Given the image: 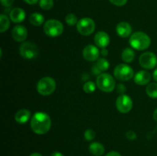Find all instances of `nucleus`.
<instances>
[{"label": "nucleus", "instance_id": "1", "mask_svg": "<svg viewBox=\"0 0 157 156\" xmlns=\"http://www.w3.org/2000/svg\"><path fill=\"white\" fill-rule=\"evenodd\" d=\"M31 128L32 131L38 135H44L50 130L52 120L47 113L38 112L31 119Z\"/></svg>", "mask_w": 157, "mask_h": 156}, {"label": "nucleus", "instance_id": "2", "mask_svg": "<svg viewBox=\"0 0 157 156\" xmlns=\"http://www.w3.org/2000/svg\"><path fill=\"white\" fill-rule=\"evenodd\" d=\"M129 43L133 48L137 50H144L150 47L151 40L144 32H136L130 35Z\"/></svg>", "mask_w": 157, "mask_h": 156}, {"label": "nucleus", "instance_id": "3", "mask_svg": "<svg viewBox=\"0 0 157 156\" xmlns=\"http://www.w3.org/2000/svg\"><path fill=\"white\" fill-rule=\"evenodd\" d=\"M97 87L103 92L110 93L116 87V82L113 76L109 73H101L96 80Z\"/></svg>", "mask_w": 157, "mask_h": 156}, {"label": "nucleus", "instance_id": "4", "mask_svg": "<svg viewBox=\"0 0 157 156\" xmlns=\"http://www.w3.org/2000/svg\"><path fill=\"white\" fill-rule=\"evenodd\" d=\"M56 89V82L51 76H44L41 78L37 84V90L42 96H48L54 93Z\"/></svg>", "mask_w": 157, "mask_h": 156}, {"label": "nucleus", "instance_id": "5", "mask_svg": "<svg viewBox=\"0 0 157 156\" xmlns=\"http://www.w3.org/2000/svg\"><path fill=\"white\" fill-rule=\"evenodd\" d=\"M64 25L60 21L56 19H50L44 24V32L48 36L55 38L63 33Z\"/></svg>", "mask_w": 157, "mask_h": 156}, {"label": "nucleus", "instance_id": "6", "mask_svg": "<svg viewBox=\"0 0 157 156\" xmlns=\"http://www.w3.org/2000/svg\"><path fill=\"white\" fill-rule=\"evenodd\" d=\"M113 75L117 80L121 81H128L134 76V71L130 66L125 64H121L114 68Z\"/></svg>", "mask_w": 157, "mask_h": 156}, {"label": "nucleus", "instance_id": "7", "mask_svg": "<svg viewBox=\"0 0 157 156\" xmlns=\"http://www.w3.org/2000/svg\"><path fill=\"white\" fill-rule=\"evenodd\" d=\"M77 30L84 36H89L95 30V22L90 18H83L77 24Z\"/></svg>", "mask_w": 157, "mask_h": 156}, {"label": "nucleus", "instance_id": "8", "mask_svg": "<svg viewBox=\"0 0 157 156\" xmlns=\"http://www.w3.org/2000/svg\"><path fill=\"white\" fill-rule=\"evenodd\" d=\"M19 53L25 59L32 60L38 57L39 51L35 44L31 42H25L20 46Z\"/></svg>", "mask_w": 157, "mask_h": 156}, {"label": "nucleus", "instance_id": "9", "mask_svg": "<svg viewBox=\"0 0 157 156\" xmlns=\"http://www.w3.org/2000/svg\"><path fill=\"white\" fill-rule=\"evenodd\" d=\"M139 64L141 67L147 70L153 69L157 65L156 55L153 52H144L140 56Z\"/></svg>", "mask_w": 157, "mask_h": 156}, {"label": "nucleus", "instance_id": "10", "mask_svg": "<svg viewBox=\"0 0 157 156\" xmlns=\"http://www.w3.org/2000/svg\"><path fill=\"white\" fill-rule=\"evenodd\" d=\"M116 106L121 113H127L133 108V101L127 95L121 94L117 99Z\"/></svg>", "mask_w": 157, "mask_h": 156}, {"label": "nucleus", "instance_id": "11", "mask_svg": "<svg viewBox=\"0 0 157 156\" xmlns=\"http://www.w3.org/2000/svg\"><path fill=\"white\" fill-rule=\"evenodd\" d=\"M100 50L97 46L88 44L83 50V57L88 61H95L98 59Z\"/></svg>", "mask_w": 157, "mask_h": 156}, {"label": "nucleus", "instance_id": "12", "mask_svg": "<svg viewBox=\"0 0 157 156\" xmlns=\"http://www.w3.org/2000/svg\"><path fill=\"white\" fill-rule=\"evenodd\" d=\"M12 38L17 42H22L27 38L28 31L23 25H16L12 31Z\"/></svg>", "mask_w": 157, "mask_h": 156}, {"label": "nucleus", "instance_id": "13", "mask_svg": "<svg viewBox=\"0 0 157 156\" xmlns=\"http://www.w3.org/2000/svg\"><path fill=\"white\" fill-rule=\"evenodd\" d=\"M110 37L108 34L104 32H98L94 36V42L97 47L105 48L110 44Z\"/></svg>", "mask_w": 157, "mask_h": 156}, {"label": "nucleus", "instance_id": "14", "mask_svg": "<svg viewBox=\"0 0 157 156\" xmlns=\"http://www.w3.org/2000/svg\"><path fill=\"white\" fill-rule=\"evenodd\" d=\"M116 32L121 38H128L132 33L131 25L126 21H121L117 25Z\"/></svg>", "mask_w": 157, "mask_h": 156}, {"label": "nucleus", "instance_id": "15", "mask_svg": "<svg viewBox=\"0 0 157 156\" xmlns=\"http://www.w3.org/2000/svg\"><path fill=\"white\" fill-rule=\"evenodd\" d=\"M151 80V75L146 70H140L135 74L134 82L140 86L147 85Z\"/></svg>", "mask_w": 157, "mask_h": 156}, {"label": "nucleus", "instance_id": "16", "mask_svg": "<svg viewBox=\"0 0 157 156\" xmlns=\"http://www.w3.org/2000/svg\"><path fill=\"white\" fill-rule=\"evenodd\" d=\"M9 17L14 23H20L25 18V12L21 8H15L10 12Z\"/></svg>", "mask_w": 157, "mask_h": 156}, {"label": "nucleus", "instance_id": "17", "mask_svg": "<svg viewBox=\"0 0 157 156\" xmlns=\"http://www.w3.org/2000/svg\"><path fill=\"white\" fill-rule=\"evenodd\" d=\"M31 118V112L26 109H21L15 115V119L18 123H26Z\"/></svg>", "mask_w": 157, "mask_h": 156}, {"label": "nucleus", "instance_id": "18", "mask_svg": "<svg viewBox=\"0 0 157 156\" xmlns=\"http://www.w3.org/2000/svg\"><path fill=\"white\" fill-rule=\"evenodd\" d=\"M89 151L94 156H101L105 151V148L100 142H92L89 146Z\"/></svg>", "mask_w": 157, "mask_h": 156}, {"label": "nucleus", "instance_id": "19", "mask_svg": "<svg viewBox=\"0 0 157 156\" xmlns=\"http://www.w3.org/2000/svg\"><path fill=\"white\" fill-rule=\"evenodd\" d=\"M44 18L41 13L38 12H35L32 13L29 17V21L32 24L35 26H40L44 23Z\"/></svg>", "mask_w": 157, "mask_h": 156}, {"label": "nucleus", "instance_id": "20", "mask_svg": "<svg viewBox=\"0 0 157 156\" xmlns=\"http://www.w3.org/2000/svg\"><path fill=\"white\" fill-rule=\"evenodd\" d=\"M121 58L125 63H131L135 58V53L133 49L127 47L123 50Z\"/></svg>", "mask_w": 157, "mask_h": 156}, {"label": "nucleus", "instance_id": "21", "mask_svg": "<svg viewBox=\"0 0 157 156\" xmlns=\"http://www.w3.org/2000/svg\"><path fill=\"white\" fill-rule=\"evenodd\" d=\"M9 26H10V21L7 15L3 14L0 15V32L3 33L6 32L9 29Z\"/></svg>", "mask_w": 157, "mask_h": 156}, {"label": "nucleus", "instance_id": "22", "mask_svg": "<svg viewBox=\"0 0 157 156\" xmlns=\"http://www.w3.org/2000/svg\"><path fill=\"white\" fill-rule=\"evenodd\" d=\"M146 92L147 94L153 99H156L157 98V84L156 83H151L148 84L146 88Z\"/></svg>", "mask_w": 157, "mask_h": 156}, {"label": "nucleus", "instance_id": "23", "mask_svg": "<svg viewBox=\"0 0 157 156\" xmlns=\"http://www.w3.org/2000/svg\"><path fill=\"white\" fill-rule=\"evenodd\" d=\"M96 65L98 66V68L100 69L101 72L106 71V70H108L109 67H110V63L105 58H100L99 60H98L96 63Z\"/></svg>", "mask_w": 157, "mask_h": 156}, {"label": "nucleus", "instance_id": "24", "mask_svg": "<svg viewBox=\"0 0 157 156\" xmlns=\"http://www.w3.org/2000/svg\"><path fill=\"white\" fill-rule=\"evenodd\" d=\"M97 84H95L93 81H87L83 86V90L86 93H92L96 90Z\"/></svg>", "mask_w": 157, "mask_h": 156}, {"label": "nucleus", "instance_id": "25", "mask_svg": "<svg viewBox=\"0 0 157 156\" xmlns=\"http://www.w3.org/2000/svg\"><path fill=\"white\" fill-rule=\"evenodd\" d=\"M39 6L44 10H49L54 6L53 0H40Z\"/></svg>", "mask_w": 157, "mask_h": 156}, {"label": "nucleus", "instance_id": "26", "mask_svg": "<svg viewBox=\"0 0 157 156\" xmlns=\"http://www.w3.org/2000/svg\"><path fill=\"white\" fill-rule=\"evenodd\" d=\"M65 21L68 25L73 26L75 24H78V18H77L76 15L75 14L70 13L68 15H66L65 17Z\"/></svg>", "mask_w": 157, "mask_h": 156}, {"label": "nucleus", "instance_id": "27", "mask_svg": "<svg viewBox=\"0 0 157 156\" xmlns=\"http://www.w3.org/2000/svg\"><path fill=\"white\" fill-rule=\"evenodd\" d=\"M95 136H96V133H95V132L94 131L93 129H91V128H89V129L86 130V131L84 132V137L87 141L94 140Z\"/></svg>", "mask_w": 157, "mask_h": 156}, {"label": "nucleus", "instance_id": "28", "mask_svg": "<svg viewBox=\"0 0 157 156\" xmlns=\"http://www.w3.org/2000/svg\"><path fill=\"white\" fill-rule=\"evenodd\" d=\"M126 137H127V139H129V140H135V139H136V138H137V136H136V132L133 131H128L127 132V133H126Z\"/></svg>", "mask_w": 157, "mask_h": 156}, {"label": "nucleus", "instance_id": "29", "mask_svg": "<svg viewBox=\"0 0 157 156\" xmlns=\"http://www.w3.org/2000/svg\"><path fill=\"white\" fill-rule=\"evenodd\" d=\"M112 4L117 6H123L127 4L128 0H109Z\"/></svg>", "mask_w": 157, "mask_h": 156}, {"label": "nucleus", "instance_id": "30", "mask_svg": "<svg viewBox=\"0 0 157 156\" xmlns=\"http://www.w3.org/2000/svg\"><path fill=\"white\" fill-rule=\"evenodd\" d=\"M117 92L121 94H124L126 91V87L124 85V84H118V86L117 87Z\"/></svg>", "mask_w": 157, "mask_h": 156}, {"label": "nucleus", "instance_id": "31", "mask_svg": "<svg viewBox=\"0 0 157 156\" xmlns=\"http://www.w3.org/2000/svg\"><path fill=\"white\" fill-rule=\"evenodd\" d=\"M14 0H1V3L5 7H10L13 3Z\"/></svg>", "mask_w": 157, "mask_h": 156}, {"label": "nucleus", "instance_id": "32", "mask_svg": "<svg viewBox=\"0 0 157 156\" xmlns=\"http://www.w3.org/2000/svg\"><path fill=\"white\" fill-rule=\"evenodd\" d=\"M92 71H93V73H94L95 75L101 74V71L100 70V69L98 68V66H97L96 64H94V65L93 66V67H92Z\"/></svg>", "mask_w": 157, "mask_h": 156}, {"label": "nucleus", "instance_id": "33", "mask_svg": "<svg viewBox=\"0 0 157 156\" xmlns=\"http://www.w3.org/2000/svg\"><path fill=\"white\" fill-rule=\"evenodd\" d=\"M105 156H121V154H120L119 152H117V151H110V152L107 153Z\"/></svg>", "mask_w": 157, "mask_h": 156}, {"label": "nucleus", "instance_id": "34", "mask_svg": "<svg viewBox=\"0 0 157 156\" xmlns=\"http://www.w3.org/2000/svg\"><path fill=\"white\" fill-rule=\"evenodd\" d=\"M101 54L103 57H106L108 55V50L106 48H102L101 50Z\"/></svg>", "mask_w": 157, "mask_h": 156}, {"label": "nucleus", "instance_id": "35", "mask_svg": "<svg viewBox=\"0 0 157 156\" xmlns=\"http://www.w3.org/2000/svg\"><path fill=\"white\" fill-rule=\"evenodd\" d=\"M24 2H25L27 4H29V5H35L36 4L37 2H38V0H23Z\"/></svg>", "mask_w": 157, "mask_h": 156}, {"label": "nucleus", "instance_id": "36", "mask_svg": "<svg viewBox=\"0 0 157 156\" xmlns=\"http://www.w3.org/2000/svg\"><path fill=\"white\" fill-rule=\"evenodd\" d=\"M51 156H64V155L62 154V153L59 152V151H54Z\"/></svg>", "mask_w": 157, "mask_h": 156}, {"label": "nucleus", "instance_id": "37", "mask_svg": "<svg viewBox=\"0 0 157 156\" xmlns=\"http://www.w3.org/2000/svg\"><path fill=\"white\" fill-rule=\"evenodd\" d=\"M153 80L157 82V68L154 70V72H153Z\"/></svg>", "mask_w": 157, "mask_h": 156}, {"label": "nucleus", "instance_id": "38", "mask_svg": "<svg viewBox=\"0 0 157 156\" xmlns=\"http://www.w3.org/2000/svg\"><path fill=\"white\" fill-rule=\"evenodd\" d=\"M153 119H154V120L157 122V108L154 111V113H153Z\"/></svg>", "mask_w": 157, "mask_h": 156}, {"label": "nucleus", "instance_id": "39", "mask_svg": "<svg viewBox=\"0 0 157 156\" xmlns=\"http://www.w3.org/2000/svg\"><path fill=\"white\" fill-rule=\"evenodd\" d=\"M29 156H42V154H40V153L38 152H34L32 153V154H31Z\"/></svg>", "mask_w": 157, "mask_h": 156}]
</instances>
